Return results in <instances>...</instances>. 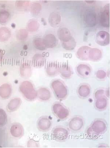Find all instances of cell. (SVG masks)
I'll return each instance as SVG.
<instances>
[{
  "mask_svg": "<svg viewBox=\"0 0 110 148\" xmlns=\"http://www.w3.org/2000/svg\"><path fill=\"white\" fill-rule=\"evenodd\" d=\"M20 91L26 99L30 101L35 99L37 93L32 83L29 81L23 82L20 87Z\"/></svg>",
  "mask_w": 110,
  "mask_h": 148,
  "instance_id": "6da1fadb",
  "label": "cell"
},
{
  "mask_svg": "<svg viewBox=\"0 0 110 148\" xmlns=\"http://www.w3.org/2000/svg\"><path fill=\"white\" fill-rule=\"evenodd\" d=\"M51 86L55 95L57 99H64L67 96V88L61 80H53L52 82Z\"/></svg>",
  "mask_w": 110,
  "mask_h": 148,
  "instance_id": "7a4b0ae2",
  "label": "cell"
},
{
  "mask_svg": "<svg viewBox=\"0 0 110 148\" xmlns=\"http://www.w3.org/2000/svg\"><path fill=\"white\" fill-rule=\"evenodd\" d=\"M53 113L56 117L60 120L66 119L69 115V111L67 108L61 103H54L52 107Z\"/></svg>",
  "mask_w": 110,
  "mask_h": 148,
  "instance_id": "3957f363",
  "label": "cell"
},
{
  "mask_svg": "<svg viewBox=\"0 0 110 148\" xmlns=\"http://www.w3.org/2000/svg\"><path fill=\"white\" fill-rule=\"evenodd\" d=\"M90 127L94 133L99 135L104 134L107 131V125L104 120L97 119L92 122Z\"/></svg>",
  "mask_w": 110,
  "mask_h": 148,
  "instance_id": "277c9868",
  "label": "cell"
},
{
  "mask_svg": "<svg viewBox=\"0 0 110 148\" xmlns=\"http://www.w3.org/2000/svg\"><path fill=\"white\" fill-rule=\"evenodd\" d=\"M84 120L81 117H74L68 122V127L71 130L74 132L80 131L84 126Z\"/></svg>",
  "mask_w": 110,
  "mask_h": 148,
  "instance_id": "5b68a950",
  "label": "cell"
},
{
  "mask_svg": "<svg viewBox=\"0 0 110 148\" xmlns=\"http://www.w3.org/2000/svg\"><path fill=\"white\" fill-rule=\"evenodd\" d=\"M52 134L57 140L59 142L65 141L68 138L69 133L65 128L58 126L54 129L52 131Z\"/></svg>",
  "mask_w": 110,
  "mask_h": 148,
  "instance_id": "8992f818",
  "label": "cell"
},
{
  "mask_svg": "<svg viewBox=\"0 0 110 148\" xmlns=\"http://www.w3.org/2000/svg\"><path fill=\"white\" fill-rule=\"evenodd\" d=\"M52 126V121L46 116L40 118L37 123V127L40 131L47 132L50 130Z\"/></svg>",
  "mask_w": 110,
  "mask_h": 148,
  "instance_id": "52a82bcc",
  "label": "cell"
},
{
  "mask_svg": "<svg viewBox=\"0 0 110 148\" xmlns=\"http://www.w3.org/2000/svg\"><path fill=\"white\" fill-rule=\"evenodd\" d=\"M96 41L101 46L108 45L110 43L109 34L106 31H100L97 34Z\"/></svg>",
  "mask_w": 110,
  "mask_h": 148,
  "instance_id": "ba28073f",
  "label": "cell"
},
{
  "mask_svg": "<svg viewBox=\"0 0 110 148\" xmlns=\"http://www.w3.org/2000/svg\"><path fill=\"white\" fill-rule=\"evenodd\" d=\"M101 24L105 27H109L110 26V6L108 5L105 7L104 11L101 16Z\"/></svg>",
  "mask_w": 110,
  "mask_h": 148,
  "instance_id": "9c48e42d",
  "label": "cell"
},
{
  "mask_svg": "<svg viewBox=\"0 0 110 148\" xmlns=\"http://www.w3.org/2000/svg\"><path fill=\"white\" fill-rule=\"evenodd\" d=\"M84 21L85 24L90 27L94 26L97 23L96 13L92 11H88L84 16Z\"/></svg>",
  "mask_w": 110,
  "mask_h": 148,
  "instance_id": "30bf717a",
  "label": "cell"
},
{
  "mask_svg": "<svg viewBox=\"0 0 110 148\" xmlns=\"http://www.w3.org/2000/svg\"><path fill=\"white\" fill-rule=\"evenodd\" d=\"M60 64L56 62L49 63L47 66L46 71L47 74L49 76H56L59 73Z\"/></svg>",
  "mask_w": 110,
  "mask_h": 148,
  "instance_id": "8fae6325",
  "label": "cell"
},
{
  "mask_svg": "<svg viewBox=\"0 0 110 148\" xmlns=\"http://www.w3.org/2000/svg\"><path fill=\"white\" fill-rule=\"evenodd\" d=\"M59 38L63 42L67 41L72 38V36L69 29L65 27L60 28L57 32Z\"/></svg>",
  "mask_w": 110,
  "mask_h": 148,
  "instance_id": "7c38bea8",
  "label": "cell"
},
{
  "mask_svg": "<svg viewBox=\"0 0 110 148\" xmlns=\"http://www.w3.org/2000/svg\"><path fill=\"white\" fill-rule=\"evenodd\" d=\"M91 48L86 46L80 47L78 50L76 54L80 60H89V53Z\"/></svg>",
  "mask_w": 110,
  "mask_h": 148,
  "instance_id": "4fadbf2b",
  "label": "cell"
},
{
  "mask_svg": "<svg viewBox=\"0 0 110 148\" xmlns=\"http://www.w3.org/2000/svg\"><path fill=\"white\" fill-rule=\"evenodd\" d=\"M59 72L61 76L65 79L70 78L72 76V74L70 66L66 64H60Z\"/></svg>",
  "mask_w": 110,
  "mask_h": 148,
  "instance_id": "5bb4252c",
  "label": "cell"
},
{
  "mask_svg": "<svg viewBox=\"0 0 110 148\" xmlns=\"http://www.w3.org/2000/svg\"><path fill=\"white\" fill-rule=\"evenodd\" d=\"M76 71L79 75L84 77L89 76L91 73L90 67L84 64H79L76 68Z\"/></svg>",
  "mask_w": 110,
  "mask_h": 148,
  "instance_id": "9a60e30c",
  "label": "cell"
},
{
  "mask_svg": "<svg viewBox=\"0 0 110 148\" xmlns=\"http://www.w3.org/2000/svg\"><path fill=\"white\" fill-rule=\"evenodd\" d=\"M37 96L40 100L43 101L49 100L51 97L50 91L45 87H41L37 92Z\"/></svg>",
  "mask_w": 110,
  "mask_h": 148,
  "instance_id": "2e32d148",
  "label": "cell"
},
{
  "mask_svg": "<svg viewBox=\"0 0 110 148\" xmlns=\"http://www.w3.org/2000/svg\"><path fill=\"white\" fill-rule=\"evenodd\" d=\"M47 48H52L57 45V40L55 35L52 34H47L44 39Z\"/></svg>",
  "mask_w": 110,
  "mask_h": 148,
  "instance_id": "e0dca14e",
  "label": "cell"
},
{
  "mask_svg": "<svg viewBox=\"0 0 110 148\" xmlns=\"http://www.w3.org/2000/svg\"><path fill=\"white\" fill-rule=\"evenodd\" d=\"M61 20V16L57 12H52L51 13L48 18V21L51 26L56 27L59 25Z\"/></svg>",
  "mask_w": 110,
  "mask_h": 148,
  "instance_id": "ac0fdd59",
  "label": "cell"
},
{
  "mask_svg": "<svg viewBox=\"0 0 110 148\" xmlns=\"http://www.w3.org/2000/svg\"><path fill=\"white\" fill-rule=\"evenodd\" d=\"M102 56V52L100 49L96 48H91L89 53L90 60L93 61L100 60Z\"/></svg>",
  "mask_w": 110,
  "mask_h": 148,
  "instance_id": "d6986e66",
  "label": "cell"
},
{
  "mask_svg": "<svg viewBox=\"0 0 110 148\" xmlns=\"http://www.w3.org/2000/svg\"><path fill=\"white\" fill-rule=\"evenodd\" d=\"M91 89L88 85L83 84L79 87L78 92L79 96L82 98H86L90 95Z\"/></svg>",
  "mask_w": 110,
  "mask_h": 148,
  "instance_id": "ffe728a7",
  "label": "cell"
},
{
  "mask_svg": "<svg viewBox=\"0 0 110 148\" xmlns=\"http://www.w3.org/2000/svg\"><path fill=\"white\" fill-rule=\"evenodd\" d=\"M11 88L9 84L3 85L0 87V96L3 99H7L11 93Z\"/></svg>",
  "mask_w": 110,
  "mask_h": 148,
  "instance_id": "44dd1931",
  "label": "cell"
},
{
  "mask_svg": "<svg viewBox=\"0 0 110 148\" xmlns=\"http://www.w3.org/2000/svg\"><path fill=\"white\" fill-rule=\"evenodd\" d=\"M21 100L20 98H15L10 101L7 105V110L9 111H15L21 104Z\"/></svg>",
  "mask_w": 110,
  "mask_h": 148,
  "instance_id": "7402d4cb",
  "label": "cell"
},
{
  "mask_svg": "<svg viewBox=\"0 0 110 148\" xmlns=\"http://www.w3.org/2000/svg\"><path fill=\"white\" fill-rule=\"evenodd\" d=\"M108 102L105 96L97 99L95 102V106L97 110H105L107 106Z\"/></svg>",
  "mask_w": 110,
  "mask_h": 148,
  "instance_id": "603a6c76",
  "label": "cell"
},
{
  "mask_svg": "<svg viewBox=\"0 0 110 148\" xmlns=\"http://www.w3.org/2000/svg\"><path fill=\"white\" fill-rule=\"evenodd\" d=\"M10 131L12 135L16 137L21 136L17 131L22 135L24 132V130L22 126L20 124L18 123L14 124L11 126Z\"/></svg>",
  "mask_w": 110,
  "mask_h": 148,
  "instance_id": "cb8c5ba5",
  "label": "cell"
},
{
  "mask_svg": "<svg viewBox=\"0 0 110 148\" xmlns=\"http://www.w3.org/2000/svg\"><path fill=\"white\" fill-rule=\"evenodd\" d=\"M63 48L68 51H72L74 49L76 46V42L73 37L67 41L63 42L62 43Z\"/></svg>",
  "mask_w": 110,
  "mask_h": 148,
  "instance_id": "d4e9b609",
  "label": "cell"
},
{
  "mask_svg": "<svg viewBox=\"0 0 110 148\" xmlns=\"http://www.w3.org/2000/svg\"><path fill=\"white\" fill-rule=\"evenodd\" d=\"M34 45L37 49L43 51L47 48L45 41L42 38H36L34 41Z\"/></svg>",
  "mask_w": 110,
  "mask_h": 148,
  "instance_id": "484cf974",
  "label": "cell"
},
{
  "mask_svg": "<svg viewBox=\"0 0 110 148\" xmlns=\"http://www.w3.org/2000/svg\"><path fill=\"white\" fill-rule=\"evenodd\" d=\"M7 122V116L5 111L0 108V126L6 125Z\"/></svg>",
  "mask_w": 110,
  "mask_h": 148,
  "instance_id": "4316f807",
  "label": "cell"
},
{
  "mask_svg": "<svg viewBox=\"0 0 110 148\" xmlns=\"http://www.w3.org/2000/svg\"><path fill=\"white\" fill-rule=\"evenodd\" d=\"M107 76V73L103 70H99L97 72L96 77L100 79H103L105 78Z\"/></svg>",
  "mask_w": 110,
  "mask_h": 148,
  "instance_id": "83f0119b",
  "label": "cell"
},
{
  "mask_svg": "<svg viewBox=\"0 0 110 148\" xmlns=\"http://www.w3.org/2000/svg\"><path fill=\"white\" fill-rule=\"evenodd\" d=\"M105 91L104 90L99 89L97 90L94 94V97L96 99L104 96Z\"/></svg>",
  "mask_w": 110,
  "mask_h": 148,
  "instance_id": "f1b7e54d",
  "label": "cell"
},
{
  "mask_svg": "<svg viewBox=\"0 0 110 148\" xmlns=\"http://www.w3.org/2000/svg\"><path fill=\"white\" fill-rule=\"evenodd\" d=\"M87 134L90 138H97V136H98L92 132L90 127L88 128L87 130Z\"/></svg>",
  "mask_w": 110,
  "mask_h": 148,
  "instance_id": "f546056e",
  "label": "cell"
}]
</instances>
